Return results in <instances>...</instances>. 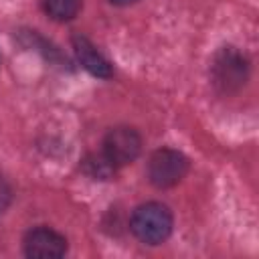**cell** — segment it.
Returning a JSON list of instances; mask_svg holds the SVG:
<instances>
[{
    "instance_id": "3",
    "label": "cell",
    "mask_w": 259,
    "mask_h": 259,
    "mask_svg": "<svg viewBox=\"0 0 259 259\" xmlns=\"http://www.w3.org/2000/svg\"><path fill=\"white\" fill-rule=\"evenodd\" d=\"M190 170V160L176 148H158L148 158V180L152 186L166 190L180 184Z\"/></svg>"
},
{
    "instance_id": "8",
    "label": "cell",
    "mask_w": 259,
    "mask_h": 259,
    "mask_svg": "<svg viewBox=\"0 0 259 259\" xmlns=\"http://www.w3.org/2000/svg\"><path fill=\"white\" fill-rule=\"evenodd\" d=\"M40 6L51 20L69 22L81 12L83 0H40Z\"/></svg>"
},
{
    "instance_id": "4",
    "label": "cell",
    "mask_w": 259,
    "mask_h": 259,
    "mask_svg": "<svg viewBox=\"0 0 259 259\" xmlns=\"http://www.w3.org/2000/svg\"><path fill=\"white\" fill-rule=\"evenodd\" d=\"M142 136L132 125H115L103 138V154L117 166H127L142 154Z\"/></svg>"
},
{
    "instance_id": "7",
    "label": "cell",
    "mask_w": 259,
    "mask_h": 259,
    "mask_svg": "<svg viewBox=\"0 0 259 259\" xmlns=\"http://www.w3.org/2000/svg\"><path fill=\"white\" fill-rule=\"evenodd\" d=\"M79 168L85 176H89L91 180H99V182L113 180L117 174V166L103 152H87L81 158Z\"/></svg>"
},
{
    "instance_id": "5",
    "label": "cell",
    "mask_w": 259,
    "mask_h": 259,
    "mask_svg": "<svg viewBox=\"0 0 259 259\" xmlns=\"http://www.w3.org/2000/svg\"><path fill=\"white\" fill-rule=\"evenodd\" d=\"M67 239L51 227H34L22 239V251L30 259H61L67 255Z\"/></svg>"
},
{
    "instance_id": "6",
    "label": "cell",
    "mask_w": 259,
    "mask_h": 259,
    "mask_svg": "<svg viewBox=\"0 0 259 259\" xmlns=\"http://www.w3.org/2000/svg\"><path fill=\"white\" fill-rule=\"evenodd\" d=\"M73 42V51H75V57L79 61V65L89 71L93 77H99V79H109L113 77V67L111 63L97 51V47L83 34H73L71 38Z\"/></svg>"
},
{
    "instance_id": "2",
    "label": "cell",
    "mask_w": 259,
    "mask_h": 259,
    "mask_svg": "<svg viewBox=\"0 0 259 259\" xmlns=\"http://www.w3.org/2000/svg\"><path fill=\"white\" fill-rule=\"evenodd\" d=\"M130 229L138 241L144 245H162L174 229V217L172 210L156 200L144 202L134 208L130 219Z\"/></svg>"
},
{
    "instance_id": "10",
    "label": "cell",
    "mask_w": 259,
    "mask_h": 259,
    "mask_svg": "<svg viewBox=\"0 0 259 259\" xmlns=\"http://www.w3.org/2000/svg\"><path fill=\"white\" fill-rule=\"evenodd\" d=\"M111 4H115V6H130V4H136V2H140V0H109Z\"/></svg>"
},
{
    "instance_id": "9",
    "label": "cell",
    "mask_w": 259,
    "mask_h": 259,
    "mask_svg": "<svg viewBox=\"0 0 259 259\" xmlns=\"http://www.w3.org/2000/svg\"><path fill=\"white\" fill-rule=\"evenodd\" d=\"M12 198H14V190L10 186V182L0 176V214H4L8 210V206L12 204Z\"/></svg>"
},
{
    "instance_id": "1",
    "label": "cell",
    "mask_w": 259,
    "mask_h": 259,
    "mask_svg": "<svg viewBox=\"0 0 259 259\" xmlns=\"http://www.w3.org/2000/svg\"><path fill=\"white\" fill-rule=\"evenodd\" d=\"M249 59L235 47H223L210 61V83L221 95L239 93L249 79Z\"/></svg>"
}]
</instances>
